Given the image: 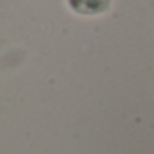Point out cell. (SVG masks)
<instances>
[{"label":"cell","instance_id":"obj_1","mask_svg":"<svg viewBox=\"0 0 154 154\" xmlns=\"http://www.w3.org/2000/svg\"><path fill=\"white\" fill-rule=\"evenodd\" d=\"M67 2L80 15H98L109 8L111 0H67Z\"/></svg>","mask_w":154,"mask_h":154}]
</instances>
